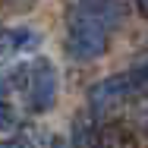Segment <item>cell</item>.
Returning <instances> with one entry per match:
<instances>
[{"label":"cell","instance_id":"cell-1","mask_svg":"<svg viewBox=\"0 0 148 148\" xmlns=\"http://www.w3.org/2000/svg\"><path fill=\"white\" fill-rule=\"evenodd\" d=\"M10 85H16L25 95L32 114H47L57 101V69L51 60H35V63L13 69Z\"/></svg>","mask_w":148,"mask_h":148},{"label":"cell","instance_id":"cell-5","mask_svg":"<svg viewBox=\"0 0 148 148\" xmlns=\"http://www.w3.org/2000/svg\"><path fill=\"white\" fill-rule=\"evenodd\" d=\"M38 35L32 29H0V63L19 57V54H29L38 47Z\"/></svg>","mask_w":148,"mask_h":148},{"label":"cell","instance_id":"cell-6","mask_svg":"<svg viewBox=\"0 0 148 148\" xmlns=\"http://www.w3.org/2000/svg\"><path fill=\"white\" fill-rule=\"evenodd\" d=\"M82 10H88L91 16H98L107 25H117L120 19H126L129 13V0H82Z\"/></svg>","mask_w":148,"mask_h":148},{"label":"cell","instance_id":"cell-4","mask_svg":"<svg viewBox=\"0 0 148 148\" xmlns=\"http://www.w3.org/2000/svg\"><path fill=\"white\" fill-rule=\"evenodd\" d=\"M142 98L139 88H136V79L132 73H117V76H107L101 82H95L88 88V101H91V110L95 114H110L123 104Z\"/></svg>","mask_w":148,"mask_h":148},{"label":"cell","instance_id":"cell-8","mask_svg":"<svg viewBox=\"0 0 148 148\" xmlns=\"http://www.w3.org/2000/svg\"><path fill=\"white\" fill-rule=\"evenodd\" d=\"M16 126V110L10 107V101H0V129Z\"/></svg>","mask_w":148,"mask_h":148},{"label":"cell","instance_id":"cell-11","mask_svg":"<svg viewBox=\"0 0 148 148\" xmlns=\"http://www.w3.org/2000/svg\"><path fill=\"white\" fill-rule=\"evenodd\" d=\"M136 3H139V13L148 19V0H136Z\"/></svg>","mask_w":148,"mask_h":148},{"label":"cell","instance_id":"cell-9","mask_svg":"<svg viewBox=\"0 0 148 148\" xmlns=\"http://www.w3.org/2000/svg\"><path fill=\"white\" fill-rule=\"evenodd\" d=\"M0 148H35V145H32V136H13V139H6Z\"/></svg>","mask_w":148,"mask_h":148},{"label":"cell","instance_id":"cell-2","mask_svg":"<svg viewBox=\"0 0 148 148\" xmlns=\"http://www.w3.org/2000/svg\"><path fill=\"white\" fill-rule=\"evenodd\" d=\"M107 38L110 25L101 22L98 16H91L88 10H73L69 16V35H66V51L76 60H95L107 51Z\"/></svg>","mask_w":148,"mask_h":148},{"label":"cell","instance_id":"cell-3","mask_svg":"<svg viewBox=\"0 0 148 148\" xmlns=\"http://www.w3.org/2000/svg\"><path fill=\"white\" fill-rule=\"evenodd\" d=\"M73 148H139V139L126 123L79 120L73 132Z\"/></svg>","mask_w":148,"mask_h":148},{"label":"cell","instance_id":"cell-7","mask_svg":"<svg viewBox=\"0 0 148 148\" xmlns=\"http://www.w3.org/2000/svg\"><path fill=\"white\" fill-rule=\"evenodd\" d=\"M132 73V79H136V88L139 95H148V63H139L136 69H129Z\"/></svg>","mask_w":148,"mask_h":148},{"label":"cell","instance_id":"cell-10","mask_svg":"<svg viewBox=\"0 0 148 148\" xmlns=\"http://www.w3.org/2000/svg\"><path fill=\"white\" fill-rule=\"evenodd\" d=\"M10 91H13L10 79H3V76H0V101H10Z\"/></svg>","mask_w":148,"mask_h":148}]
</instances>
